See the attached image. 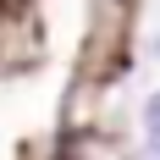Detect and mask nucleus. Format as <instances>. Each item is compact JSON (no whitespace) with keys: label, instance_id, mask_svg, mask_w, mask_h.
I'll return each instance as SVG.
<instances>
[{"label":"nucleus","instance_id":"obj_1","mask_svg":"<svg viewBox=\"0 0 160 160\" xmlns=\"http://www.w3.org/2000/svg\"><path fill=\"white\" fill-rule=\"evenodd\" d=\"M144 127H149V144H160V94H149V111H144Z\"/></svg>","mask_w":160,"mask_h":160},{"label":"nucleus","instance_id":"obj_3","mask_svg":"<svg viewBox=\"0 0 160 160\" xmlns=\"http://www.w3.org/2000/svg\"><path fill=\"white\" fill-rule=\"evenodd\" d=\"M116 6H132V0H116Z\"/></svg>","mask_w":160,"mask_h":160},{"label":"nucleus","instance_id":"obj_2","mask_svg":"<svg viewBox=\"0 0 160 160\" xmlns=\"http://www.w3.org/2000/svg\"><path fill=\"white\" fill-rule=\"evenodd\" d=\"M144 160H160V144H149V149H144Z\"/></svg>","mask_w":160,"mask_h":160}]
</instances>
